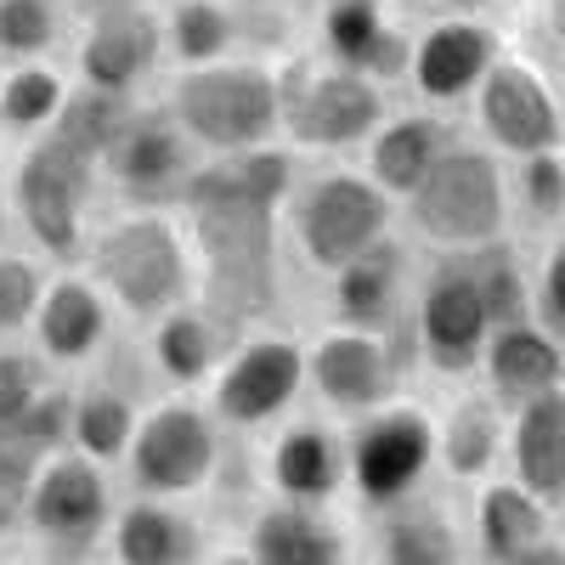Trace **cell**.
I'll return each mask as SVG.
<instances>
[{"label": "cell", "instance_id": "obj_5", "mask_svg": "<svg viewBox=\"0 0 565 565\" xmlns=\"http://www.w3.org/2000/svg\"><path fill=\"white\" fill-rule=\"evenodd\" d=\"M441 458V424L413 407V402H385L356 418L351 430V487L367 503H402L413 487L430 476V463Z\"/></svg>", "mask_w": 565, "mask_h": 565}, {"label": "cell", "instance_id": "obj_27", "mask_svg": "<svg viewBox=\"0 0 565 565\" xmlns=\"http://www.w3.org/2000/svg\"><path fill=\"white\" fill-rule=\"evenodd\" d=\"M509 447V424L498 413L492 396H463L452 402L447 424H441V463L452 481H487L492 463Z\"/></svg>", "mask_w": 565, "mask_h": 565}, {"label": "cell", "instance_id": "obj_7", "mask_svg": "<svg viewBox=\"0 0 565 565\" xmlns=\"http://www.w3.org/2000/svg\"><path fill=\"white\" fill-rule=\"evenodd\" d=\"M413 340H418V356L436 373H469L487 356L492 311H487L476 266H469V249H452V260H441L430 277H424Z\"/></svg>", "mask_w": 565, "mask_h": 565}, {"label": "cell", "instance_id": "obj_1", "mask_svg": "<svg viewBox=\"0 0 565 565\" xmlns=\"http://www.w3.org/2000/svg\"><path fill=\"white\" fill-rule=\"evenodd\" d=\"M181 204L193 215L210 300L226 317H255L271 306V204L244 181L238 159H221L199 175H186Z\"/></svg>", "mask_w": 565, "mask_h": 565}, {"label": "cell", "instance_id": "obj_15", "mask_svg": "<svg viewBox=\"0 0 565 565\" xmlns=\"http://www.w3.org/2000/svg\"><path fill=\"white\" fill-rule=\"evenodd\" d=\"M498 63V34L476 18H441L413 40V63L407 79L424 103H458L476 97L481 79Z\"/></svg>", "mask_w": 565, "mask_h": 565}, {"label": "cell", "instance_id": "obj_24", "mask_svg": "<svg viewBox=\"0 0 565 565\" xmlns=\"http://www.w3.org/2000/svg\"><path fill=\"white\" fill-rule=\"evenodd\" d=\"M244 548L255 565H334V559H345V537L322 521L317 503H295V498H282L277 509H260L244 532Z\"/></svg>", "mask_w": 565, "mask_h": 565}, {"label": "cell", "instance_id": "obj_40", "mask_svg": "<svg viewBox=\"0 0 565 565\" xmlns=\"http://www.w3.org/2000/svg\"><path fill=\"white\" fill-rule=\"evenodd\" d=\"M40 295H45V282L29 260H0V334L23 328L40 311Z\"/></svg>", "mask_w": 565, "mask_h": 565}, {"label": "cell", "instance_id": "obj_3", "mask_svg": "<svg viewBox=\"0 0 565 565\" xmlns=\"http://www.w3.org/2000/svg\"><path fill=\"white\" fill-rule=\"evenodd\" d=\"M503 221H509V186L487 148H447L413 193V226L436 249L498 244Z\"/></svg>", "mask_w": 565, "mask_h": 565}, {"label": "cell", "instance_id": "obj_45", "mask_svg": "<svg viewBox=\"0 0 565 565\" xmlns=\"http://www.w3.org/2000/svg\"><path fill=\"white\" fill-rule=\"evenodd\" d=\"M441 7H458V12H469V7H481V0H441Z\"/></svg>", "mask_w": 565, "mask_h": 565}, {"label": "cell", "instance_id": "obj_4", "mask_svg": "<svg viewBox=\"0 0 565 565\" xmlns=\"http://www.w3.org/2000/svg\"><path fill=\"white\" fill-rule=\"evenodd\" d=\"M90 271H97L103 289L136 317H159V311L181 306L186 282H193L175 226L159 221V215L114 221L97 238V249H90Z\"/></svg>", "mask_w": 565, "mask_h": 565}, {"label": "cell", "instance_id": "obj_33", "mask_svg": "<svg viewBox=\"0 0 565 565\" xmlns=\"http://www.w3.org/2000/svg\"><path fill=\"white\" fill-rule=\"evenodd\" d=\"M232 45V18L215 0H181L170 12V52L186 63V68H204V63H221Z\"/></svg>", "mask_w": 565, "mask_h": 565}, {"label": "cell", "instance_id": "obj_18", "mask_svg": "<svg viewBox=\"0 0 565 565\" xmlns=\"http://www.w3.org/2000/svg\"><path fill=\"white\" fill-rule=\"evenodd\" d=\"M103 164L130 199H170L186 186V130L170 114H136Z\"/></svg>", "mask_w": 565, "mask_h": 565}, {"label": "cell", "instance_id": "obj_39", "mask_svg": "<svg viewBox=\"0 0 565 565\" xmlns=\"http://www.w3.org/2000/svg\"><path fill=\"white\" fill-rule=\"evenodd\" d=\"M74 407H79V402H74V396H63V391H40V396H34V407L12 424V430H18L40 458H52L57 447H68V441H74Z\"/></svg>", "mask_w": 565, "mask_h": 565}, {"label": "cell", "instance_id": "obj_25", "mask_svg": "<svg viewBox=\"0 0 565 565\" xmlns=\"http://www.w3.org/2000/svg\"><path fill=\"white\" fill-rule=\"evenodd\" d=\"M108 334V306L97 295V282L85 277H57L52 289L40 295L34 311V340L52 362H85Z\"/></svg>", "mask_w": 565, "mask_h": 565}, {"label": "cell", "instance_id": "obj_13", "mask_svg": "<svg viewBox=\"0 0 565 565\" xmlns=\"http://www.w3.org/2000/svg\"><path fill=\"white\" fill-rule=\"evenodd\" d=\"M311 373V356L295 340L260 334L249 340L238 356L221 367L215 380V418L238 424V430H255V424H271L282 407H289Z\"/></svg>", "mask_w": 565, "mask_h": 565}, {"label": "cell", "instance_id": "obj_14", "mask_svg": "<svg viewBox=\"0 0 565 565\" xmlns=\"http://www.w3.org/2000/svg\"><path fill=\"white\" fill-rule=\"evenodd\" d=\"M396 351L373 328H334L311 345V385L334 413H373L396 391Z\"/></svg>", "mask_w": 565, "mask_h": 565}, {"label": "cell", "instance_id": "obj_46", "mask_svg": "<svg viewBox=\"0 0 565 565\" xmlns=\"http://www.w3.org/2000/svg\"><path fill=\"white\" fill-rule=\"evenodd\" d=\"M0 238H7V204H0Z\"/></svg>", "mask_w": 565, "mask_h": 565}, {"label": "cell", "instance_id": "obj_11", "mask_svg": "<svg viewBox=\"0 0 565 565\" xmlns=\"http://www.w3.org/2000/svg\"><path fill=\"white\" fill-rule=\"evenodd\" d=\"M29 532L45 543V548H57V554H85L90 543L103 537L108 526V481H103V469L97 458H45L40 463V476H34V492H29Z\"/></svg>", "mask_w": 565, "mask_h": 565}, {"label": "cell", "instance_id": "obj_16", "mask_svg": "<svg viewBox=\"0 0 565 565\" xmlns=\"http://www.w3.org/2000/svg\"><path fill=\"white\" fill-rule=\"evenodd\" d=\"M476 548L492 565L565 559V548L548 543V498H537L521 481H487V492L476 498Z\"/></svg>", "mask_w": 565, "mask_h": 565}, {"label": "cell", "instance_id": "obj_22", "mask_svg": "<svg viewBox=\"0 0 565 565\" xmlns=\"http://www.w3.org/2000/svg\"><path fill=\"white\" fill-rule=\"evenodd\" d=\"M402 295H407V255L391 238H380L373 249H362L356 260H345L334 271V317L345 328H373V334H385V328L402 317Z\"/></svg>", "mask_w": 565, "mask_h": 565}, {"label": "cell", "instance_id": "obj_43", "mask_svg": "<svg viewBox=\"0 0 565 565\" xmlns=\"http://www.w3.org/2000/svg\"><path fill=\"white\" fill-rule=\"evenodd\" d=\"M548 34H554V45L565 52V0H548Z\"/></svg>", "mask_w": 565, "mask_h": 565}, {"label": "cell", "instance_id": "obj_21", "mask_svg": "<svg viewBox=\"0 0 565 565\" xmlns=\"http://www.w3.org/2000/svg\"><path fill=\"white\" fill-rule=\"evenodd\" d=\"M481 362H487V380H492L498 402H526V396H543V391L565 385V351L532 317H514V322L492 328Z\"/></svg>", "mask_w": 565, "mask_h": 565}, {"label": "cell", "instance_id": "obj_38", "mask_svg": "<svg viewBox=\"0 0 565 565\" xmlns=\"http://www.w3.org/2000/svg\"><path fill=\"white\" fill-rule=\"evenodd\" d=\"M40 452L18 436V430H0V532L18 526L29 514V492H34V476H40Z\"/></svg>", "mask_w": 565, "mask_h": 565}, {"label": "cell", "instance_id": "obj_20", "mask_svg": "<svg viewBox=\"0 0 565 565\" xmlns=\"http://www.w3.org/2000/svg\"><path fill=\"white\" fill-rule=\"evenodd\" d=\"M509 463L514 481L532 487L537 498H565V385L514 402L509 418Z\"/></svg>", "mask_w": 565, "mask_h": 565}, {"label": "cell", "instance_id": "obj_10", "mask_svg": "<svg viewBox=\"0 0 565 565\" xmlns=\"http://www.w3.org/2000/svg\"><path fill=\"white\" fill-rule=\"evenodd\" d=\"M130 476L153 498H186L215 476V424L193 402H164L136 424Z\"/></svg>", "mask_w": 565, "mask_h": 565}, {"label": "cell", "instance_id": "obj_29", "mask_svg": "<svg viewBox=\"0 0 565 565\" xmlns=\"http://www.w3.org/2000/svg\"><path fill=\"white\" fill-rule=\"evenodd\" d=\"M130 103H125V90H108V85H85L74 90V97H63L57 119H52V136H63L74 153H85L90 164L108 159L114 153V141L125 136L130 125Z\"/></svg>", "mask_w": 565, "mask_h": 565}, {"label": "cell", "instance_id": "obj_12", "mask_svg": "<svg viewBox=\"0 0 565 565\" xmlns=\"http://www.w3.org/2000/svg\"><path fill=\"white\" fill-rule=\"evenodd\" d=\"M476 119H481L492 148H503L514 159L559 148L565 141V119H559V103H554V90L543 85V74L526 68V63H509V57H498L492 74L481 79Z\"/></svg>", "mask_w": 565, "mask_h": 565}, {"label": "cell", "instance_id": "obj_32", "mask_svg": "<svg viewBox=\"0 0 565 565\" xmlns=\"http://www.w3.org/2000/svg\"><path fill=\"white\" fill-rule=\"evenodd\" d=\"M136 407L119 396V391H85L79 396V407H74V447L79 452H90V458H119V452H130V441H136Z\"/></svg>", "mask_w": 565, "mask_h": 565}, {"label": "cell", "instance_id": "obj_9", "mask_svg": "<svg viewBox=\"0 0 565 565\" xmlns=\"http://www.w3.org/2000/svg\"><path fill=\"white\" fill-rule=\"evenodd\" d=\"M12 193H18V215L34 232V244L45 255L68 260L79 249V210L90 193V159L74 153L63 136H45L18 159Z\"/></svg>", "mask_w": 565, "mask_h": 565}, {"label": "cell", "instance_id": "obj_8", "mask_svg": "<svg viewBox=\"0 0 565 565\" xmlns=\"http://www.w3.org/2000/svg\"><path fill=\"white\" fill-rule=\"evenodd\" d=\"M277 85H282V125L300 148H351V141H367L385 125L380 79L345 63L334 74H311L306 63H295Z\"/></svg>", "mask_w": 565, "mask_h": 565}, {"label": "cell", "instance_id": "obj_37", "mask_svg": "<svg viewBox=\"0 0 565 565\" xmlns=\"http://www.w3.org/2000/svg\"><path fill=\"white\" fill-rule=\"evenodd\" d=\"M57 40L52 0H0V57H40Z\"/></svg>", "mask_w": 565, "mask_h": 565}, {"label": "cell", "instance_id": "obj_36", "mask_svg": "<svg viewBox=\"0 0 565 565\" xmlns=\"http://www.w3.org/2000/svg\"><path fill=\"white\" fill-rule=\"evenodd\" d=\"M514 199H521L526 221H559L565 215V153L559 148L526 153L521 170H514Z\"/></svg>", "mask_w": 565, "mask_h": 565}, {"label": "cell", "instance_id": "obj_19", "mask_svg": "<svg viewBox=\"0 0 565 565\" xmlns=\"http://www.w3.org/2000/svg\"><path fill=\"white\" fill-rule=\"evenodd\" d=\"M271 492L277 498H295V503H328L345 481H351V447L328 430V424H289L277 441H271Z\"/></svg>", "mask_w": 565, "mask_h": 565}, {"label": "cell", "instance_id": "obj_35", "mask_svg": "<svg viewBox=\"0 0 565 565\" xmlns=\"http://www.w3.org/2000/svg\"><path fill=\"white\" fill-rule=\"evenodd\" d=\"M469 266L481 277V295H487V311H492V328L526 317V277H521V260H514L503 244H481L469 249Z\"/></svg>", "mask_w": 565, "mask_h": 565}, {"label": "cell", "instance_id": "obj_42", "mask_svg": "<svg viewBox=\"0 0 565 565\" xmlns=\"http://www.w3.org/2000/svg\"><path fill=\"white\" fill-rule=\"evenodd\" d=\"M537 306H543V322L554 334H565V232L548 244L543 255V271H537Z\"/></svg>", "mask_w": 565, "mask_h": 565}, {"label": "cell", "instance_id": "obj_31", "mask_svg": "<svg viewBox=\"0 0 565 565\" xmlns=\"http://www.w3.org/2000/svg\"><path fill=\"white\" fill-rule=\"evenodd\" d=\"M373 543H380V559H391V565H447V559H458V532L447 526V514L441 509H413L407 498L391 503Z\"/></svg>", "mask_w": 565, "mask_h": 565}, {"label": "cell", "instance_id": "obj_2", "mask_svg": "<svg viewBox=\"0 0 565 565\" xmlns=\"http://www.w3.org/2000/svg\"><path fill=\"white\" fill-rule=\"evenodd\" d=\"M175 119L204 148L244 153V148L271 141V130L282 125V85L277 74L249 68V63L186 68V79L175 85Z\"/></svg>", "mask_w": 565, "mask_h": 565}, {"label": "cell", "instance_id": "obj_17", "mask_svg": "<svg viewBox=\"0 0 565 565\" xmlns=\"http://www.w3.org/2000/svg\"><path fill=\"white\" fill-rule=\"evenodd\" d=\"M164 52V29L153 12L141 7H108L90 23L85 45H79V74L85 85H108V90H136L153 74Z\"/></svg>", "mask_w": 565, "mask_h": 565}, {"label": "cell", "instance_id": "obj_34", "mask_svg": "<svg viewBox=\"0 0 565 565\" xmlns=\"http://www.w3.org/2000/svg\"><path fill=\"white\" fill-rule=\"evenodd\" d=\"M63 108V79L40 63H23L7 85H0V125L7 130H40Z\"/></svg>", "mask_w": 565, "mask_h": 565}, {"label": "cell", "instance_id": "obj_44", "mask_svg": "<svg viewBox=\"0 0 565 565\" xmlns=\"http://www.w3.org/2000/svg\"><path fill=\"white\" fill-rule=\"evenodd\" d=\"M79 7H90V12H108V7H136V0H79Z\"/></svg>", "mask_w": 565, "mask_h": 565}, {"label": "cell", "instance_id": "obj_28", "mask_svg": "<svg viewBox=\"0 0 565 565\" xmlns=\"http://www.w3.org/2000/svg\"><path fill=\"white\" fill-rule=\"evenodd\" d=\"M114 554L125 565H186L199 554V532L181 509L164 503H136L114 526Z\"/></svg>", "mask_w": 565, "mask_h": 565}, {"label": "cell", "instance_id": "obj_41", "mask_svg": "<svg viewBox=\"0 0 565 565\" xmlns=\"http://www.w3.org/2000/svg\"><path fill=\"white\" fill-rule=\"evenodd\" d=\"M40 396V373H34V356H18V351H0V430L34 407Z\"/></svg>", "mask_w": 565, "mask_h": 565}, {"label": "cell", "instance_id": "obj_30", "mask_svg": "<svg viewBox=\"0 0 565 565\" xmlns=\"http://www.w3.org/2000/svg\"><path fill=\"white\" fill-rule=\"evenodd\" d=\"M148 351H153V367L164 373L170 385H199L204 373L215 367V328L193 306H170V311L153 317Z\"/></svg>", "mask_w": 565, "mask_h": 565}, {"label": "cell", "instance_id": "obj_6", "mask_svg": "<svg viewBox=\"0 0 565 565\" xmlns=\"http://www.w3.org/2000/svg\"><path fill=\"white\" fill-rule=\"evenodd\" d=\"M385 226H391V193L373 175H351V170L311 181L295 204V238L306 260L322 271H340L345 260L373 249L385 238Z\"/></svg>", "mask_w": 565, "mask_h": 565}, {"label": "cell", "instance_id": "obj_23", "mask_svg": "<svg viewBox=\"0 0 565 565\" xmlns=\"http://www.w3.org/2000/svg\"><path fill=\"white\" fill-rule=\"evenodd\" d=\"M322 40L345 68L367 74V79H391L413 63V45L391 29L380 0H328L322 12Z\"/></svg>", "mask_w": 565, "mask_h": 565}, {"label": "cell", "instance_id": "obj_26", "mask_svg": "<svg viewBox=\"0 0 565 565\" xmlns=\"http://www.w3.org/2000/svg\"><path fill=\"white\" fill-rule=\"evenodd\" d=\"M447 153V125L430 114H407L373 130L367 141V175L385 186L391 199H413L418 181L436 170V159Z\"/></svg>", "mask_w": 565, "mask_h": 565}]
</instances>
